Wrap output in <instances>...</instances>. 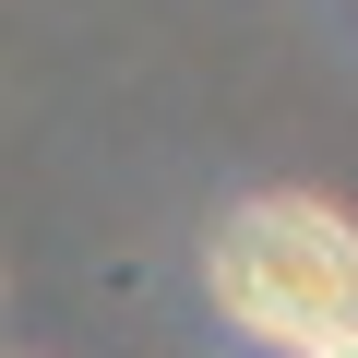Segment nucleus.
Segmentation results:
<instances>
[{
  "label": "nucleus",
  "instance_id": "obj_2",
  "mask_svg": "<svg viewBox=\"0 0 358 358\" xmlns=\"http://www.w3.org/2000/svg\"><path fill=\"white\" fill-rule=\"evenodd\" d=\"M299 358H358V334H334V346H299Z\"/></svg>",
  "mask_w": 358,
  "mask_h": 358
},
{
  "label": "nucleus",
  "instance_id": "obj_1",
  "mask_svg": "<svg viewBox=\"0 0 358 358\" xmlns=\"http://www.w3.org/2000/svg\"><path fill=\"white\" fill-rule=\"evenodd\" d=\"M203 287L263 346H334V334H358V227L322 192H263L215 227Z\"/></svg>",
  "mask_w": 358,
  "mask_h": 358
}]
</instances>
